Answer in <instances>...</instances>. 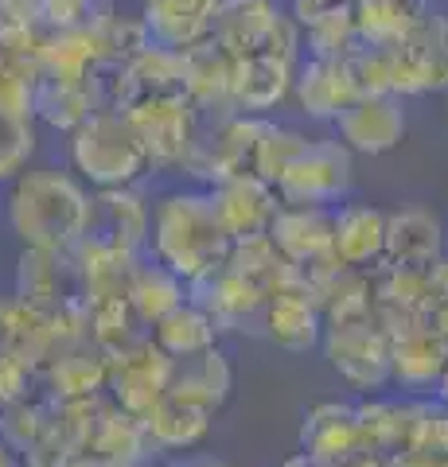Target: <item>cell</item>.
<instances>
[{"instance_id":"39","label":"cell","mask_w":448,"mask_h":467,"mask_svg":"<svg viewBox=\"0 0 448 467\" xmlns=\"http://www.w3.org/2000/svg\"><path fill=\"white\" fill-rule=\"evenodd\" d=\"M129 304H133V312L144 319V324L156 327L164 316H172L176 308H183V304H187V285L180 281L176 273H168L164 265H156V261H152V265L137 269Z\"/></svg>"},{"instance_id":"9","label":"cell","mask_w":448,"mask_h":467,"mask_svg":"<svg viewBox=\"0 0 448 467\" xmlns=\"http://www.w3.org/2000/svg\"><path fill=\"white\" fill-rule=\"evenodd\" d=\"M394 67V98L448 90V16L425 12L406 27V36L390 43Z\"/></svg>"},{"instance_id":"28","label":"cell","mask_w":448,"mask_h":467,"mask_svg":"<svg viewBox=\"0 0 448 467\" xmlns=\"http://www.w3.org/2000/svg\"><path fill=\"white\" fill-rule=\"evenodd\" d=\"M94 456L113 460L121 467H152L156 460V448L144 432V420L125 413L113 401H98V413H94V425H90V448Z\"/></svg>"},{"instance_id":"10","label":"cell","mask_w":448,"mask_h":467,"mask_svg":"<svg viewBox=\"0 0 448 467\" xmlns=\"http://www.w3.org/2000/svg\"><path fill=\"white\" fill-rule=\"evenodd\" d=\"M320 347L331 362V370H336L351 389L379 393L390 386V339L374 319L324 327Z\"/></svg>"},{"instance_id":"42","label":"cell","mask_w":448,"mask_h":467,"mask_svg":"<svg viewBox=\"0 0 448 467\" xmlns=\"http://www.w3.org/2000/svg\"><path fill=\"white\" fill-rule=\"evenodd\" d=\"M339 63H343V75H347V82H351L355 98L394 94V67H390V47H382V43L359 39Z\"/></svg>"},{"instance_id":"52","label":"cell","mask_w":448,"mask_h":467,"mask_svg":"<svg viewBox=\"0 0 448 467\" xmlns=\"http://www.w3.org/2000/svg\"><path fill=\"white\" fill-rule=\"evenodd\" d=\"M432 401L448 409V367H444V374H441V382H437V393H432Z\"/></svg>"},{"instance_id":"51","label":"cell","mask_w":448,"mask_h":467,"mask_svg":"<svg viewBox=\"0 0 448 467\" xmlns=\"http://www.w3.org/2000/svg\"><path fill=\"white\" fill-rule=\"evenodd\" d=\"M281 467H331V463H320V460H312V456H305V451H297V456H288Z\"/></svg>"},{"instance_id":"35","label":"cell","mask_w":448,"mask_h":467,"mask_svg":"<svg viewBox=\"0 0 448 467\" xmlns=\"http://www.w3.org/2000/svg\"><path fill=\"white\" fill-rule=\"evenodd\" d=\"M98 58V36L90 32H39L36 36V67L39 75L82 82L86 67Z\"/></svg>"},{"instance_id":"48","label":"cell","mask_w":448,"mask_h":467,"mask_svg":"<svg viewBox=\"0 0 448 467\" xmlns=\"http://www.w3.org/2000/svg\"><path fill=\"white\" fill-rule=\"evenodd\" d=\"M164 467H234V463L214 460V456H195V451H187V456H172Z\"/></svg>"},{"instance_id":"19","label":"cell","mask_w":448,"mask_h":467,"mask_svg":"<svg viewBox=\"0 0 448 467\" xmlns=\"http://www.w3.org/2000/svg\"><path fill=\"white\" fill-rule=\"evenodd\" d=\"M425 398H382V393H370L367 401H359V425H363V448L374 451V456H386L394 460L401 456L413 436H417V425L425 417Z\"/></svg>"},{"instance_id":"8","label":"cell","mask_w":448,"mask_h":467,"mask_svg":"<svg viewBox=\"0 0 448 467\" xmlns=\"http://www.w3.org/2000/svg\"><path fill=\"white\" fill-rule=\"evenodd\" d=\"M351 171H355L351 152L339 140H308V149L277 180V199H281V207L331 211L351 192Z\"/></svg>"},{"instance_id":"7","label":"cell","mask_w":448,"mask_h":467,"mask_svg":"<svg viewBox=\"0 0 448 467\" xmlns=\"http://www.w3.org/2000/svg\"><path fill=\"white\" fill-rule=\"evenodd\" d=\"M219 409L223 405L214 401L211 393H203L195 382H187V378L176 370L172 386L161 393V401H156L141 420H144V432H149L156 456H187V451H195L207 441Z\"/></svg>"},{"instance_id":"29","label":"cell","mask_w":448,"mask_h":467,"mask_svg":"<svg viewBox=\"0 0 448 467\" xmlns=\"http://www.w3.org/2000/svg\"><path fill=\"white\" fill-rule=\"evenodd\" d=\"M262 331L273 347L305 355L324 339V312L312 292H281L262 312Z\"/></svg>"},{"instance_id":"17","label":"cell","mask_w":448,"mask_h":467,"mask_svg":"<svg viewBox=\"0 0 448 467\" xmlns=\"http://www.w3.org/2000/svg\"><path fill=\"white\" fill-rule=\"evenodd\" d=\"M300 451L320 463L343 467L355 460L363 448V425H359V409L351 401H320L312 405L300 420Z\"/></svg>"},{"instance_id":"38","label":"cell","mask_w":448,"mask_h":467,"mask_svg":"<svg viewBox=\"0 0 448 467\" xmlns=\"http://www.w3.org/2000/svg\"><path fill=\"white\" fill-rule=\"evenodd\" d=\"M429 12V0H355V27L367 43H398L413 20Z\"/></svg>"},{"instance_id":"5","label":"cell","mask_w":448,"mask_h":467,"mask_svg":"<svg viewBox=\"0 0 448 467\" xmlns=\"http://www.w3.org/2000/svg\"><path fill=\"white\" fill-rule=\"evenodd\" d=\"M211 43L230 58H250V55H281L293 63L300 27L293 16H285L269 0H223L211 24Z\"/></svg>"},{"instance_id":"36","label":"cell","mask_w":448,"mask_h":467,"mask_svg":"<svg viewBox=\"0 0 448 467\" xmlns=\"http://www.w3.org/2000/svg\"><path fill=\"white\" fill-rule=\"evenodd\" d=\"M82 90L94 113H129L133 106V63L118 55H98L82 75Z\"/></svg>"},{"instance_id":"18","label":"cell","mask_w":448,"mask_h":467,"mask_svg":"<svg viewBox=\"0 0 448 467\" xmlns=\"http://www.w3.org/2000/svg\"><path fill=\"white\" fill-rule=\"evenodd\" d=\"M98 401H59L39 436L20 451L24 467H70L86 448H90V425L98 413Z\"/></svg>"},{"instance_id":"22","label":"cell","mask_w":448,"mask_h":467,"mask_svg":"<svg viewBox=\"0 0 448 467\" xmlns=\"http://www.w3.org/2000/svg\"><path fill=\"white\" fill-rule=\"evenodd\" d=\"M223 0H144L141 24L156 47L192 51L211 39V24Z\"/></svg>"},{"instance_id":"20","label":"cell","mask_w":448,"mask_h":467,"mask_svg":"<svg viewBox=\"0 0 448 467\" xmlns=\"http://www.w3.org/2000/svg\"><path fill=\"white\" fill-rule=\"evenodd\" d=\"M125 117L152 171H172L187 164V152H192V113H187V106H133Z\"/></svg>"},{"instance_id":"43","label":"cell","mask_w":448,"mask_h":467,"mask_svg":"<svg viewBox=\"0 0 448 467\" xmlns=\"http://www.w3.org/2000/svg\"><path fill=\"white\" fill-rule=\"evenodd\" d=\"M55 405H59V401H55L39 382H32V389H27L24 398H16L8 409H0V441L12 444L16 451H24L39 436V429L47 425V417L55 413Z\"/></svg>"},{"instance_id":"34","label":"cell","mask_w":448,"mask_h":467,"mask_svg":"<svg viewBox=\"0 0 448 467\" xmlns=\"http://www.w3.org/2000/svg\"><path fill=\"white\" fill-rule=\"evenodd\" d=\"M187 58V78H192V101L187 106H219L234 109L230 101V78H234V58H230L219 43L203 39L199 47L183 51ZM238 113V109H234Z\"/></svg>"},{"instance_id":"26","label":"cell","mask_w":448,"mask_h":467,"mask_svg":"<svg viewBox=\"0 0 448 467\" xmlns=\"http://www.w3.org/2000/svg\"><path fill=\"white\" fill-rule=\"evenodd\" d=\"M444 261V234L429 211H398L386 214V257L382 265L406 269H437Z\"/></svg>"},{"instance_id":"30","label":"cell","mask_w":448,"mask_h":467,"mask_svg":"<svg viewBox=\"0 0 448 467\" xmlns=\"http://www.w3.org/2000/svg\"><path fill=\"white\" fill-rule=\"evenodd\" d=\"M187 101H192V78L183 51H168L156 43L144 47L133 58V106H187Z\"/></svg>"},{"instance_id":"4","label":"cell","mask_w":448,"mask_h":467,"mask_svg":"<svg viewBox=\"0 0 448 467\" xmlns=\"http://www.w3.org/2000/svg\"><path fill=\"white\" fill-rule=\"evenodd\" d=\"M70 160L98 192L129 187L149 171L144 149L125 113H94L70 133Z\"/></svg>"},{"instance_id":"40","label":"cell","mask_w":448,"mask_h":467,"mask_svg":"<svg viewBox=\"0 0 448 467\" xmlns=\"http://www.w3.org/2000/svg\"><path fill=\"white\" fill-rule=\"evenodd\" d=\"M36 47L32 43H8L0 47V109L32 117V94H36Z\"/></svg>"},{"instance_id":"24","label":"cell","mask_w":448,"mask_h":467,"mask_svg":"<svg viewBox=\"0 0 448 467\" xmlns=\"http://www.w3.org/2000/svg\"><path fill=\"white\" fill-rule=\"evenodd\" d=\"M55 347L59 339H55V327L47 319L16 296H0V358H12L24 370L39 374L55 355Z\"/></svg>"},{"instance_id":"37","label":"cell","mask_w":448,"mask_h":467,"mask_svg":"<svg viewBox=\"0 0 448 467\" xmlns=\"http://www.w3.org/2000/svg\"><path fill=\"white\" fill-rule=\"evenodd\" d=\"M32 117H39V121L51 129H59V133H75L86 117H90V101H86L82 82L39 75L36 94H32Z\"/></svg>"},{"instance_id":"45","label":"cell","mask_w":448,"mask_h":467,"mask_svg":"<svg viewBox=\"0 0 448 467\" xmlns=\"http://www.w3.org/2000/svg\"><path fill=\"white\" fill-rule=\"evenodd\" d=\"M32 152H36L32 117L0 109V180H12L16 171H24Z\"/></svg>"},{"instance_id":"13","label":"cell","mask_w":448,"mask_h":467,"mask_svg":"<svg viewBox=\"0 0 448 467\" xmlns=\"http://www.w3.org/2000/svg\"><path fill=\"white\" fill-rule=\"evenodd\" d=\"M262 129L266 121L262 117H230L223 125V133L214 137L203 152H195L192 160L183 164V171L199 175L214 183H226V180H257V152H262Z\"/></svg>"},{"instance_id":"1","label":"cell","mask_w":448,"mask_h":467,"mask_svg":"<svg viewBox=\"0 0 448 467\" xmlns=\"http://www.w3.org/2000/svg\"><path fill=\"white\" fill-rule=\"evenodd\" d=\"M226 230L211 207V195L180 192L168 195L152 214V254L156 265L176 273L183 285L199 281L203 273L219 269L230 254Z\"/></svg>"},{"instance_id":"50","label":"cell","mask_w":448,"mask_h":467,"mask_svg":"<svg viewBox=\"0 0 448 467\" xmlns=\"http://www.w3.org/2000/svg\"><path fill=\"white\" fill-rule=\"evenodd\" d=\"M0 467H24L20 451L12 448V444H5V441H0Z\"/></svg>"},{"instance_id":"23","label":"cell","mask_w":448,"mask_h":467,"mask_svg":"<svg viewBox=\"0 0 448 467\" xmlns=\"http://www.w3.org/2000/svg\"><path fill=\"white\" fill-rule=\"evenodd\" d=\"M331 254L343 269H379L386 257V214L370 202H347L336 211Z\"/></svg>"},{"instance_id":"44","label":"cell","mask_w":448,"mask_h":467,"mask_svg":"<svg viewBox=\"0 0 448 467\" xmlns=\"http://www.w3.org/2000/svg\"><path fill=\"white\" fill-rule=\"evenodd\" d=\"M308 149V137H300L297 129H285L277 121H266L262 129V152H257V180L277 187V180L288 171V164Z\"/></svg>"},{"instance_id":"27","label":"cell","mask_w":448,"mask_h":467,"mask_svg":"<svg viewBox=\"0 0 448 467\" xmlns=\"http://www.w3.org/2000/svg\"><path fill=\"white\" fill-rule=\"evenodd\" d=\"M293 90V63L281 55H250L234 58V78H230V101L242 117H257L273 106H281Z\"/></svg>"},{"instance_id":"32","label":"cell","mask_w":448,"mask_h":467,"mask_svg":"<svg viewBox=\"0 0 448 467\" xmlns=\"http://www.w3.org/2000/svg\"><path fill=\"white\" fill-rule=\"evenodd\" d=\"M86 335H90L94 347L106 350V358H125V355H133V350H141L144 343H152V327L133 312L129 300L90 304Z\"/></svg>"},{"instance_id":"25","label":"cell","mask_w":448,"mask_h":467,"mask_svg":"<svg viewBox=\"0 0 448 467\" xmlns=\"http://www.w3.org/2000/svg\"><path fill=\"white\" fill-rule=\"evenodd\" d=\"M448 367V343L432 327L390 339V382L413 393H437V382Z\"/></svg>"},{"instance_id":"31","label":"cell","mask_w":448,"mask_h":467,"mask_svg":"<svg viewBox=\"0 0 448 467\" xmlns=\"http://www.w3.org/2000/svg\"><path fill=\"white\" fill-rule=\"evenodd\" d=\"M293 94L300 101V109L316 117V121H336L355 101L351 82L343 75V63H331V58H308L293 75Z\"/></svg>"},{"instance_id":"47","label":"cell","mask_w":448,"mask_h":467,"mask_svg":"<svg viewBox=\"0 0 448 467\" xmlns=\"http://www.w3.org/2000/svg\"><path fill=\"white\" fill-rule=\"evenodd\" d=\"M32 382H36L32 370H24L20 362H12V358H0V409H8L16 398H24V393L32 389Z\"/></svg>"},{"instance_id":"3","label":"cell","mask_w":448,"mask_h":467,"mask_svg":"<svg viewBox=\"0 0 448 467\" xmlns=\"http://www.w3.org/2000/svg\"><path fill=\"white\" fill-rule=\"evenodd\" d=\"M16 300L39 312L55 327V339L70 343L86 335L90 300H86L82 265L70 250H24L16 265Z\"/></svg>"},{"instance_id":"12","label":"cell","mask_w":448,"mask_h":467,"mask_svg":"<svg viewBox=\"0 0 448 467\" xmlns=\"http://www.w3.org/2000/svg\"><path fill=\"white\" fill-rule=\"evenodd\" d=\"M176 378V362L156 343H144L141 350L125 358H109V382H106V401L133 417H144L149 409L161 401V393Z\"/></svg>"},{"instance_id":"46","label":"cell","mask_w":448,"mask_h":467,"mask_svg":"<svg viewBox=\"0 0 448 467\" xmlns=\"http://www.w3.org/2000/svg\"><path fill=\"white\" fill-rule=\"evenodd\" d=\"M176 370L187 378V382H195L203 393H211L219 405H226L230 398V386H234V370H230V362L219 347L207 350V355L199 358H187V362H176Z\"/></svg>"},{"instance_id":"21","label":"cell","mask_w":448,"mask_h":467,"mask_svg":"<svg viewBox=\"0 0 448 467\" xmlns=\"http://www.w3.org/2000/svg\"><path fill=\"white\" fill-rule=\"evenodd\" d=\"M331 230H336V211L324 207H281L273 218L269 242L277 254L297 269H316L331 261Z\"/></svg>"},{"instance_id":"33","label":"cell","mask_w":448,"mask_h":467,"mask_svg":"<svg viewBox=\"0 0 448 467\" xmlns=\"http://www.w3.org/2000/svg\"><path fill=\"white\" fill-rule=\"evenodd\" d=\"M152 343L161 347L172 362H187V358H199L219 347V327H214V319L203 308H195V304L187 300L183 308L164 316L161 324L152 327Z\"/></svg>"},{"instance_id":"16","label":"cell","mask_w":448,"mask_h":467,"mask_svg":"<svg viewBox=\"0 0 448 467\" xmlns=\"http://www.w3.org/2000/svg\"><path fill=\"white\" fill-rule=\"evenodd\" d=\"M336 133L347 152H363V156H382L390 149H398L406 137V109L401 98H355L339 117H336Z\"/></svg>"},{"instance_id":"14","label":"cell","mask_w":448,"mask_h":467,"mask_svg":"<svg viewBox=\"0 0 448 467\" xmlns=\"http://www.w3.org/2000/svg\"><path fill=\"white\" fill-rule=\"evenodd\" d=\"M187 300H192L195 308H203L219 331H242L250 324L262 327V312L269 304L262 292L245 281V276H238L226 261L219 269H211L199 276V281L187 285Z\"/></svg>"},{"instance_id":"11","label":"cell","mask_w":448,"mask_h":467,"mask_svg":"<svg viewBox=\"0 0 448 467\" xmlns=\"http://www.w3.org/2000/svg\"><path fill=\"white\" fill-rule=\"evenodd\" d=\"M36 382L51 393L55 401H94L106 398L109 382V358L102 347L90 343V335L82 339L59 343L55 355L47 358V367L36 374Z\"/></svg>"},{"instance_id":"6","label":"cell","mask_w":448,"mask_h":467,"mask_svg":"<svg viewBox=\"0 0 448 467\" xmlns=\"http://www.w3.org/2000/svg\"><path fill=\"white\" fill-rule=\"evenodd\" d=\"M144 242H149V207L137 192L129 187H109V192H94L86 199V218L75 257H98V254H125L141 257Z\"/></svg>"},{"instance_id":"15","label":"cell","mask_w":448,"mask_h":467,"mask_svg":"<svg viewBox=\"0 0 448 467\" xmlns=\"http://www.w3.org/2000/svg\"><path fill=\"white\" fill-rule=\"evenodd\" d=\"M211 207L219 214L230 242H250V238H269L273 218L281 211L277 187L266 180H226L211 187Z\"/></svg>"},{"instance_id":"41","label":"cell","mask_w":448,"mask_h":467,"mask_svg":"<svg viewBox=\"0 0 448 467\" xmlns=\"http://www.w3.org/2000/svg\"><path fill=\"white\" fill-rule=\"evenodd\" d=\"M82 265V285H86V300L90 304H106V300H129L141 269V257H125V254H98V257H78Z\"/></svg>"},{"instance_id":"2","label":"cell","mask_w":448,"mask_h":467,"mask_svg":"<svg viewBox=\"0 0 448 467\" xmlns=\"http://www.w3.org/2000/svg\"><path fill=\"white\" fill-rule=\"evenodd\" d=\"M82 187L63 171H27L12 187L8 223L24 242V250H75L82 218H86Z\"/></svg>"},{"instance_id":"49","label":"cell","mask_w":448,"mask_h":467,"mask_svg":"<svg viewBox=\"0 0 448 467\" xmlns=\"http://www.w3.org/2000/svg\"><path fill=\"white\" fill-rule=\"evenodd\" d=\"M70 467H121V463H113V460H102V456H94V451H82V456L70 463Z\"/></svg>"}]
</instances>
